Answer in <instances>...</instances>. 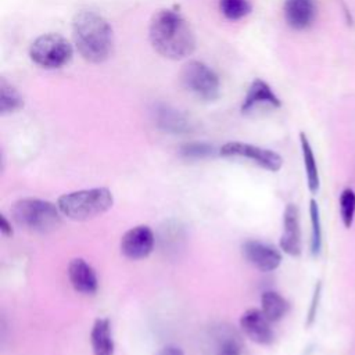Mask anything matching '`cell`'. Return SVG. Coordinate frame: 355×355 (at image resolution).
Listing matches in <instances>:
<instances>
[{
	"instance_id": "obj_12",
	"label": "cell",
	"mask_w": 355,
	"mask_h": 355,
	"mask_svg": "<svg viewBox=\"0 0 355 355\" xmlns=\"http://www.w3.org/2000/svg\"><path fill=\"white\" fill-rule=\"evenodd\" d=\"M280 250L290 257H300L301 254V229L300 212L295 204L286 205L283 212V233L280 237Z\"/></svg>"
},
{
	"instance_id": "obj_10",
	"label": "cell",
	"mask_w": 355,
	"mask_h": 355,
	"mask_svg": "<svg viewBox=\"0 0 355 355\" xmlns=\"http://www.w3.org/2000/svg\"><path fill=\"white\" fill-rule=\"evenodd\" d=\"M270 320L261 309H248L240 318V327L243 333L257 344L270 345L275 341V331Z\"/></svg>"
},
{
	"instance_id": "obj_8",
	"label": "cell",
	"mask_w": 355,
	"mask_h": 355,
	"mask_svg": "<svg viewBox=\"0 0 355 355\" xmlns=\"http://www.w3.org/2000/svg\"><path fill=\"white\" fill-rule=\"evenodd\" d=\"M155 237L150 226L147 225H137L128 232L121 239L119 248L123 257L128 259H144L147 258L154 250Z\"/></svg>"
},
{
	"instance_id": "obj_2",
	"label": "cell",
	"mask_w": 355,
	"mask_h": 355,
	"mask_svg": "<svg viewBox=\"0 0 355 355\" xmlns=\"http://www.w3.org/2000/svg\"><path fill=\"white\" fill-rule=\"evenodd\" d=\"M72 37L78 53L92 64L107 61L114 51V32L96 11L80 10L72 19Z\"/></svg>"
},
{
	"instance_id": "obj_20",
	"label": "cell",
	"mask_w": 355,
	"mask_h": 355,
	"mask_svg": "<svg viewBox=\"0 0 355 355\" xmlns=\"http://www.w3.org/2000/svg\"><path fill=\"white\" fill-rule=\"evenodd\" d=\"M24 107V98L19 92L6 80V78L0 79V114H11Z\"/></svg>"
},
{
	"instance_id": "obj_19",
	"label": "cell",
	"mask_w": 355,
	"mask_h": 355,
	"mask_svg": "<svg viewBox=\"0 0 355 355\" xmlns=\"http://www.w3.org/2000/svg\"><path fill=\"white\" fill-rule=\"evenodd\" d=\"M290 309L288 301L276 291H265L261 295V311L273 323L286 316Z\"/></svg>"
},
{
	"instance_id": "obj_6",
	"label": "cell",
	"mask_w": 355,
	"mask_h": 355,
	"mask_svg": "<svg viewBox=\"0 0 355 355\" xmlns=\"http://www.w3.org/2000/svg\"><path fill=\"white\" fill-rule=\"evenodd\" d=\"M180 82L187 92L201 100L214 101L219 97V78L212 68L201 61L191 60L186 62L180 71Z\"/></svg>"
},
{
	"instance_id": "obj_22",
	"label": "cell",
	"mask_w": 355,
	"mask_h": 355,
	"mask_svg": "<svg viewBox=\"0 0 355 355\" xmlns=\"http://www.w3.org/2000/svg\"><path fill=\"white\" fill-rule=\"evenodd\" d=\"M338 207H340L341 222L347 229H349L355 218V191L352 189L347 187L341 191Z\"/></svg>"
},
{
	"instance_id": "obj_5",
	"label": "cell",
	"mask_w": 355,
	"mask_h": 355,
	"mask_svg": "<svg viewBox=\"0 0 355 355\" xmlns=\"http://www.w3.org/2000/svg\"><path fill=\"white\" fill-rule=\"evenodd\" d=\"M71 43L58 33H44L36 37L29 47L31 60L46 69L61 68L72 58Z\"/></svg>"
},
{
	"instance_id": "obj_18",
	"label": "cell",
	"mask_w": 355,
	"mask_h": 355,
	"mask_svg": "<svg viewBox=\"0 0 355 355\" xmlns=\"http://www.w3.org/2000/svg\"><path fill=\"white\" fill-rule=\"evenodd\" d=\"M300 144H301V151H302V159H304V166H305V175H306V183L308 189L312 194L318 193L319 186H320V179H319V171L315 159V154L312 150V146L304 132L300 133Z\"/></svg>"
},
{
	"instance_id": "obj_3",
	"label": "cell",
	"mask_w": 355,
	"mask_h": 355,
	"mask_svg": "<svg viewBox=\"0 0 355 355\" xmlns=\"http://www.w3.org/2000/svg\"><path fill=\"white\" fill-rule=\"evenodd\" d=\"M114 197L107 187L85 189L62 194L57 200L58 209L72 220H89L111 209Z\"/></svg>"
},
{
	"instance_id": "obj_11",
	"label": "cell",
	"mask_w": 355,
	"mask_h": 355,
	"mask_svg": "<svg viewBox=\"0 0 355 355\" xmlns=\"http://www.w3.org/2000/svg\"><path fill=\"white\" fill-rule=\"evenodd\" d=\"M280 105H282V101L275 94L272 87L265 80L257 78L252 80V83L247 90V94L241 104V112L244 115H250L265 107L279 108Z\"/></svg>"
},
{
	"instance_id": "obj_14",
	"label": "cell",
	"mask_w": 355,
	"mask_h": 355,
	"mask_svg": "<svg viewBox=\"0 0 355 355\" xmlns=\"http://www.w3.org/2000/svg\"><path fill=\"white\" fill-rule=\"evenodd\" d=\"M68 279L75 291L82 294H94L98 287L94 269L83 259L73 258L68 265Z\"/></svg>"
},
{
	"instance_id": "obj_7",
	"label": "cell",
	"mask_w": 355,
	"mask_h": 355,
	"mask_svg": "<svg viewBox=\"0 0 355 355\" xmlns=\"http://www.w3.org/2000/svg\"><path fill=\"white\" fill-rule=\"evenodd\" d=\"M219 154L227 158H245L261 168L277 172L283 166V158L273 150L243 141H229L219 148Z\"/></svg>"
},
{
	"instance_id": "obj_4",
	"label": "cell",
	"mask_w": 355,
	"mask_h": 355,
	"mask_svg": "<svg viewBox=\"0 0 355 355\" xmlns=\"http://www.w3.org/2000/svg\"><path fill=\"white\" fill-rule=\"evenodd\" d=\"M12 220L29 230L36 233H47L57 229L61 225V211L58 205L40 198H21L11 207Z\"/></svg>"
},
{
	"instance_id": "obj_16",
	"label": "cell",
	"mask_w": 355,
	"mask_h": 355,
	"mask_svg": "<svg viewBox=\"0 0 355 355\" xmlns=\"http://www.w3.org/2000/svg\"><path fill=\"white\" fill-rule=\"evenodd\" d=\"M153 115L157 126L165 132L184 133L190 130V122L187 118L175 108L159 104L154 108Z\"/></svg>"
},
{
	"instance_id": "obj_25",
	"label": "cell",
	"mask_w": 355,
	"mask_h": 355,
	"mask_svg": "<svg viewBox=\"0 0 355 355\" xmlns=\"http://www.w3.org/2000/svg\"><path fill=\"white\" fill-rule=\"evenodd\" d=\"M320 295H322V282H318L313 290V295L311 300V305L308 309V315H306V322L305 324L309 327L313 324L315 319H316V313H318V308H319V302H320Z\"/></svg>"
},
{
	"instance_id": "obj_1",
	"label": "cell",
	"mask_w": 355,
	"mask_h": 355,
	"mask_svg": "<svg viewBox=\"0 0 355 355\" xmlns=\"http://www.w3.org/2000/svg\"><path fill=\"white\" fill-rule=\"evenodd\" d=\"M153 49L169 60H182L196 49V37L186 18L171 8L158 10L148 25Z\"/></svg>"
},
{
	"instance_id": "obj_24",
	"label": "cell",
	"mask_w": 355,
	"mask_h": 355,
	"mask_svg": "<svg viewBox=\"0 0 355 355\" xmlns=\"http://www.w3.org/2000/svg\"><path fill=\"white\" fill-rule=\"evenodd\" d=\"M215 154L214 146L208 143H187L180 147V155L186 159H202Z\"/></svg>"
},
{
	"instance_id": "obj_15",
	"label": "cell",
	"mask_w": 355,
	"mask_h": 355,
	"mask_svg": "<svg viewBox=\"0 0 355 355\" xmlns=\"http://www.w3.org/2000/svg\"><path fill=\"white\" fill-rule=\"evenodd\" d=\"M241 336L230 326H220L214 334V355H244Z\"/></svg>"
},
{
	"instance_id": "obj_27",
	"label": "cell",
	"mask_w": 355,
	"mask_h": 355,
	"mask_svg": "<svg viewBox=\"0 0 355 355\" xmlns=\"http://www.w3.org/2000/svg\"><path fill=\"white\" fill-rule=\"evenodd\" d=\"M157 355H184V352L176 347V345H166L164 348H161Z\"/></svg>"
},
{
	"instance_id": "obj_13",
	"label": "cell",
	"mask_w": 355,
	"mask_h": 355,
	"mask_svg": "<svg viewBox=\"0 0 355 355\" xmlns=\"http://www.w3.org/2000/svg\"><path fill=\"white\" fill-rule=\"evenodd\" d=\"M283 14L288 26L295 31H304L316 18V3L315 0H284Z\"/></svg>"
},
{
	"instance_id": "obj_21",
	"label": "cell",
	"mask_w": 355,
	"mask_h": 355,
	"mask_svg": "<svg viewBox=\"0 0 355 355\" xmlns=\"http://www.w3.org/2000/svg\"><path fill=\"white\" fill-rule=\"evenodd\" d=\"M309 216H311V254L318 257L322 251V222L320 211L316 200L309 201Z\"/></svg>"
},
{
	"instance_id": "obj_23",
	"label": "cell",
	"mask_w": 355,
	"mask_h": 355,
	"mask_svg": "<svg viewBox=\"0 0 355 355\" xmlns=\"http://www.w3.org/2000/svg\"><path fill=\"white\" fill-rule=\"evenodd\" d=\"M220 12L232 21L244 18L251 11V4L248 0H219Z\"/></svg>"
},
{
	"instance_id": "obj_26",
	"label": "cell",
	"mask_w": 355,
	"mask_h": 355,
	"mask_svg": "<svg viewBox=\"0 0 355 355\" xmlns=\"http://www.w3.org/2000/svg\"><path fill=\"white\" fill-rule=\"evenodd\" d=\"M0 232L3 236L8 237L12 236V227L11 223L7 220V218L4 215H0Z\"/></svg>"
},
{
	"instance_id": "obj_9",
	"label": "cell",
	"mask_w": 355,
	"mask_h": 355,
	"mask_svg": "<svg viewBox=\"0 0 355 355\" xmlns=\"http://www.w3.org/2000/svg\"><path fill=\"white\" fill-rule=\"evenodd\" d=\"M241 254L248 263L261 272H272L283 261L282 252L276 247L259 240H245L241 244Z\"/></svg>"
},
{
	"instance_id": "obj_17",
	"label": "cell",
	"mask_w": 355,
	"mask_h": 355,
	"mask_svg": "<svg viewBox=\"0 0 355 355\" xmlns=\"http://www.w3.org/2000/svg\"><path fill=\"white\" fill-rule=\"evenodd\" d=\"M90 343L93 355H112L114 340L111 334V323L108 318H98L94 320L90 333Z\"/></svg>"
}]
</instances>
